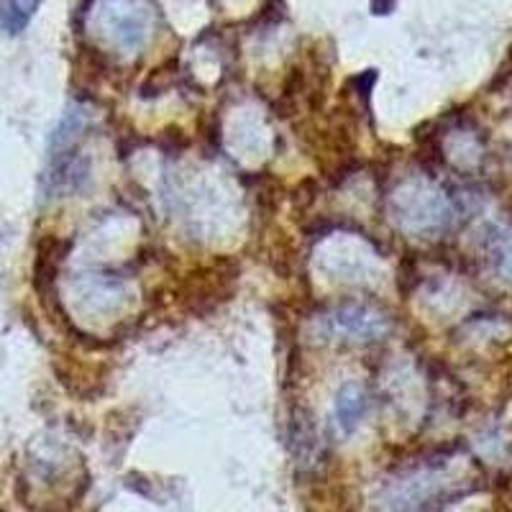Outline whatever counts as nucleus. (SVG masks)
Wrapping results in <instances>:
<instances>
[{"mask_svg": "<svg viewBox=\"0 0 512 512\" xmlns=\"http://www.w3.org/2000/svg\"><path fill=\"white\" fill-rule=\"evenodd\" d=\"M90 34L111 54L131 57L144 52L157 26V8L152 0H93Z\"/></svg>", "mask_w": 512, "mask_h": 512, "instance_id": "nucleus-1", "label": "nucleus"}, {"mask_svg": "<svg viewBox=\"0 0 512 512\" xmlns=\"http://www.w3.org/2000/svg\"><path fill=\"white\" fill-rule=\"evenodd\" d=\"M320 326L336 341H351V344H369L390 331V320L382 310L364 303H344L328 310L320 318Z\"/></svg>", "mask_w": 512, "mask_h": 512, "instance_id": "nucleus-2", "label": "nucleus"}, {"mask_svg": "<svg viewBox=\"0 0 512 512\" xmlns=\"http://www.w3.org/2000/svg\"><path fill=\"white\" fill-rule=\"evenodd\" d=\"M395 3L397 0H372V13L374 16H387V13H392Z\"/></svg>", "mask_w": 512, "mask_h": 512, "instance_id": "nucleus-7", "label": "nucleus"}, {"mask_svg": "<svg viewBox=\"0 0 512 512\" xmlns=\"http://www.w3.org/2000/svg\"><path fill=\"white\" fill-rule=\"evenodd\" d=\"M397 218L408 228H431L443 223L446 218V200L433 190L413 187L400 198L397 205Z\"/></svg>", "mask_w": 512, "mask_h": 512, "instance_id": "nucleus-3", "label": "nucleus"}, {"mask_svg": "<svg viewBox=\"0 0 512 512\" xmlns=\"http://www.w3.org/2000/svg\"><path fill=\"white\" fill-rule=\"evenodd\" d=\"M369 408L367 392L361 390L359 384L349 382L336 392V402H333V420H336L338 433H351L359 425Z\"/></svg>", "mask_w": 512, "mask_h": 512, "instance_id": "nucleus-4", "label": "nucleus"}, {"mask_svg": "<svg viewBox=\"0 0 512 512\" xmlns=\"http://www.w3.org/2000/svg\"><path fill=\"white\" fill-rule=\"evenodd\" d=\"M39 3L41 0H3V6H0V29L6 31L8 36L24 34L34 13L39 11Z\"/></svg>", "mask_w": 512, "mask_h": 512, "instance_id": "nucleus-6", "label": "nucleus"}, {"mask_svg": "<svg viewBox=\"0 0 512 512\" xmlns=\"http://www.w3.org/2000/svg\"><path fill=\"white\" fill-rule=\"evenodd\" d=\"M85 126H88V113L82 111V108L64 113L59 126L54 128L52 141H49V157H59V154L64 152H75V144L82 136V131H85Z\"/></svg>", "mask_w": 512, "mask_h": 512, "instance_id": "nucleus-5", "label": "nucleus"}]
</instances>
